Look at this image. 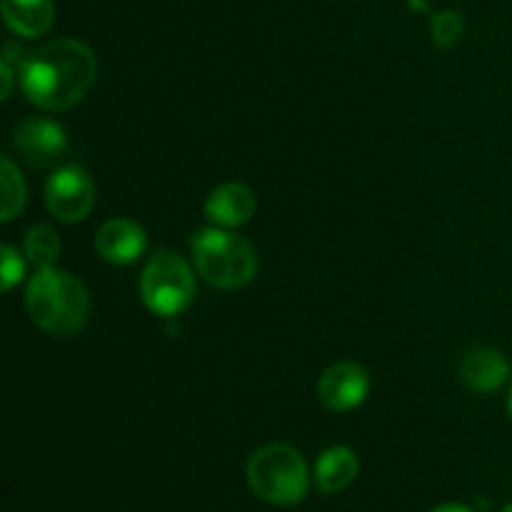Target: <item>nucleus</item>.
<instances>
[{"instance_id":"1","label":"nucleus","mask_w":512,"mask_h":512,"mask_svg":"<svg viewBox=\"0 0 512 512\" xmlns=\"http://www.w3.org/2000/svg\"><path fill=\"white\" fill-rule=\"evenodd\" d=\"M98 78V60L85 43L58 38L25 55L18 83L25 98L45 113L75 108Z\"/></svg>"},{"instance_id":"2","label":"nucleus","mask_w":512,"mask_h":512,"mask_svg":"<svg viewBox=\"0 0 512 512\" xmlns=\"http://www.w3.org/2000/svg\"><path fill=\"white\" fill-rule=\"evenodd\" d=\"M25 310L43 333L53 338H73L83 333L90 318L88 288L73 273L60 268H40L25 290Z\"/></svg>"},{"instance_id":"3","label":"nucleus","mask_w":512,"mask_h":512,"mask_svg":"<svg viewBox=\"0 0 512 512\" xmlns=\"http://www.w3.org/2000/svg\"><path fill=\"white\" fill-rule=\"evenodd\" d=\"M190 253L198 275L213 288H245L258 273V253L233 230L215 228V225L198 230L190 240Z\"/></svg>"},{"instance_id":"4","label":"nucleus","mask_w":512,"mask_h":512,"mask_svg":"<svg viewBox=\"0 0 512 512\" xmlns=\"http://www.w3.org/2000/svg\"><path fill=\"white\" fill-rule=\"evenodd\" d=\"M245 475L250 490L265 503L298 505L308 495V465L303 455L288 443H270L255 450Z\"/></svg>"},{"instance_id":"5","label":"nucleus","mask_w":512,"mask_h":512,"mask_svg":"<svg viewBox=\"0 0 512 512\" xmlns=\"http://www.w3.org/2000/svg\"><path fill=\"white\" fill-rule=\"evenodd\" d=\"M195 273L188 260L173 250H160L145 263L140 275V298L150 313L173 318L185 313L195 300Z\"/></svg>"},{"instance_id":"6","label":"nucleus","mask_w":512,"mask_h":512,"mask_svg":"<svg viewBox=\"0 0 512 512\" xmlns=\"http://www.w3.org/2000/svg\"><path fill=\"white\" fill-rule=\"evenodd\" d=\"M45 208L55 220L75 225L95 208V183L80 165H60L45 183Z\"/></svg>"},{"instance_id":"7","label":"nucleus","mask_w":512,"mask_h":512,"mask_svg":"<svg viewBox=\"0 0 512 512\" xmlns=\"http://www.w3.org/2000/svg\"><path fill=\"white\" fill-rule=\"evenodd\" d=\"M10 148L28 168H55L68 153V133L55 120L25 118L13 128Z\"/></svg>"},{"instance_id":"8","label":"nucleus","mask_w":512,"mask_h":512,"mask_svg":"<svg viewBox=\"0 0 512 512\" xmlns=\"http://www.w3.org/2000/svg\"><path fill=\"white\" fill-rule=\"evenodd\" d=\"M370 393V375L360 363L345 360L335 363L320 375L318 400L333 413H348L360 408Z\"/></svg>"},{"instance_id":"9","label":"nucleus","mask_w":512,"mask_h":512,"mask_svg":"<svg viewBox=\"0 0 512 512\" xmlns=\"http://www.w3.org/2000/svg\"><path fill=\"white\" fill-rule=\"evenodd\" d=\"M95 253L113 265H130L148 248L143 225L130 218H110L95 233Z\"/></svg>"},{"instance_id":"10","label":"nucleus","mask_w":512,"mask_h":512,"mask_svg":"<svg viewBox=\"0 0 512 512\" xmlns=\"http://www.w3.org/2000/svg\"><path fill=\"white\" fill-rule=\"evenodd\" d=\"M258 200L255 193L243 183H223L208 195L205 200V218L215 225V228L233 230L240 225L250 223L255 215Z\"/></svg>"},{"instance_id":"11","label":"nucleus","mask_w":512,"mask_h":512,"mask_svg":"<svg viewBox=\"0 0 512 512\" xmlns=\"http://www.w3.org/2000/svg\"><path fill=\"white\" fill-rule=\"evenodd\" d=\"M508 378V358L495 348H473L460 360V380L473 393H495Z\"/></svg>"},{"instance_id":"12","label":"nucleus","mask_w":512,"mask_h":512,"mask_svg":"<svg viewBox=\"0 0 512 512\" xmlns=\"http://www.w3.org/2000/svg\"><path fill=\"white\" fill-rule=\"evenodd\" d=\"M3 20L20 38H40L55 23L53 0H3Z\"/></svg>"},{"instance_id":"13","label":"nucleus","mask_w":512,"mask_h":512,"mask_svg":"<svg viewBox=\"0 0 512 512\" xmlns=\"http://www.w3.org/2000/svg\"><path fill=\"white\" fill-rule=\"evenodd\" d=\"M358 470V455L345 445H335V448L325 450L315 463V485L325 495L340 493V490L353 485V480L358 478Z\"/></svg>"},{"instance_id":"14","label":"nucleus","mask_w":512,"mask_h":512,"mask_svg":"<svg viewBox=\"0 0 512 512\" xmlns=\"http://www.w3.org/2000/svg\"><path fill=\"white\" fill-rule=\"evenodd\" d=\"M60 235L55 233L50 225H33V228L25 233L23 240V253L35 268H53L55 260L60 258Z\"/></svg>"},{"instance_id":"15","label":"nucleus","mask_w":512,"mask_h":512,"mask_svg":"<svg viewBox=\"0 0 512 512\" xmlns=\"http://www.w3.org/2000/svg\"><path fill=\"white\" fill-rule=\"evenodd\" d=\"M0 183H3V205H0V220L10 223L20 215L25 205V180L20 178L18 168L13 165V160L5 155L3 158V175H0Z\"/></svg>"},{"instance_id":"16","label":"nucleus","mask_w":512,"mask_h":512,"mask_svg":"<svg viewBox=\"0 0 512 512\" xmlns=\"http://www.w3.org/2000/svg\"><path fill=\"white\" fill-rule=\"evenodd\" d=\"M463 38V18L455 10H443L433 18V40L438 48H453Z\"/></svg>"},{"instance_id":"17","label":"nucleus","mask_w":512,"mask_h":512,"mask_svg":"<svg viewBox=\"0 0 512 512\" xmlns=\"http://www.w3.org/2000/svg\"><path fill=\"white\" fill-rule=\"evenodd\" d=\"M0 255H3V270H0L3 275H0V280H3V290L8 293L25 278V263L13 245H3Z\"/></svg>"},{"instance_id":"18","label":"nucleus","mask_w":512,"mask_h":512,"mask_svg":"<svg viewBox=\"0 0 512 512\" xmlns=\"http://www.w3.org/2000/svg\"><path fill=\"white\" fill-rule=\"evenodd\" d=\"M430 512H475L473 508H468V505H460V503H445V505H438L435 510Z\"/></svg>"},{"instance_id":"19","label":"nucleus","mask_w":512,"mask_h":512,"mask_svg":"<svg viewBox=\"0 0 512 512\" xmlns=\"http://www.w3.org/2000/svg\"><path fill=\"white\" fill-rule=\"evenodd\" d=\"M508 408H510V415H512V385H510V398H508Z\"/></svg>"},{"instance_id":"20","label":"nucleus","mask_w":512,"mask_h":512,"mask_svg":"<svg viewBox=\"0 0 512 512\" xmlns=\"http://www.w3.org/2000/svg\"><path fill=\"white\" fill-rule=\"evenodd\" d=\"M503 512H512V503H510V505H505Z\"/></svg>"}]
</instances>
